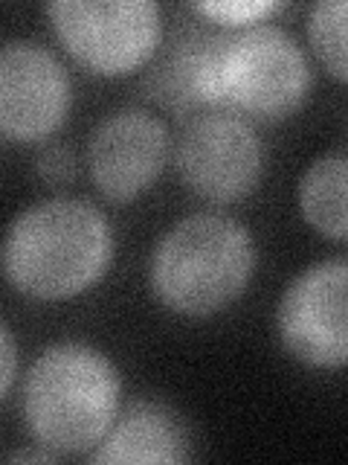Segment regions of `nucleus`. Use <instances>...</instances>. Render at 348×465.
Masks as SVG:
<instances>
[{"label":"nucleus","instance_id":"nucleus-1","mask_svg":"<svg viewBox=\"0 0 348 465\" xmlns=\"http://www.w3.org/2000/svg\"><path fill=\"white\" fill-rule=\"evenodd\" d=\"M311 87L308 55L279 24L198 38V108L229 111L246 123H282L308 102Z\"/></svg>","mask_w":348,"mask_h":465},{"label":"nucleus","instance_id":"nucleus-2","mask_svg":"<svg viewBox=\"0 0 348 465\" xmlns=\"http://www.w3.org/2000/svg\"><path fill=\"white\" fill-rule=\"evenodd\" d=\"M113 262V230L96 203L55 195L26 207L0 244V271L18 294L58 302L91 291Z\"/></svg>","mask_w":348,"mask_h":465},{"label":"nucleus","instance_id":"nucleus-3","mask_svg":"<svg viewBox=\"0 0 348 465\" xmlns=\"http://www.w3.org/2000/svg\"><path fill=\"white\" fill-rule=\"evenodd\" d=\"M256 273V242L241 222L221 213H192L160 236L149 285L163 309L212 317L244 297Z\"/></svg>","mask_w":348,"mask_h":465},{"label":"nucleus","instance_id":"nucleus-4","mask_svg":"<svg viewBox=\"0 0 348 465\" xmlns=\"http://www.w3.org/2000/svg\"><path fill=\"white\" fill-rule=\"evenodd\" d=\"M122 378L96 346L62 341L33 361L24 381V421L53 454H84L99 445L120 413Z\"/></svg>","mask_w":348,"mask_h":465},{"label":"nucleus","instance_id":"nucleus-5","mask_svg":"<svg viewBox=\"0 0 348 465\" xmlns=\"http://www.w3.org/2000/svg\"><path fill=\"white\" fill-rule=\"evenodd\" d=\"M47 18L76 64L105 79L149 64L163 33L151 0H55Z\"/></svg>","mask_w":348,"mask_h":465},{"label":"nucleus","instance_id":"nucleus-6","mask_svg":"<svg viewBox=\"0 0 348 465\" xmlns=\"http://www.w3.org/2000/svg\"><path fill=\"white\" fill-rule=\"evenodd\" d=\"M265 160L256 125L229 111L192 116L174 143V166L183 186L207 203H236L253 195Z\"/></svg>","mask_w":348,"mask_h":465},{"label":"nucleus","instance_id":"nucleus-7","mask_svg":"<svg viewBox=\"0 0 348 465\" xmlns=\"http://www.w3.org/2000/svg\"><path fill=\"white\" fill-rule=\"evenodd\" d=\"M279 341L311 370H343L348 358V265L325 259L285 288L276 312Z\"/></svg>","mask_w":348,"mask_h":465},{"label":"nucleus","instance_id":"nucleus-8","mask_svg":"<svg viewBox=\"0 0 348 465\" xmlns=\"http://www.w3.org/2000/svg\"><path fill=\"white\" fill-rule=\"evenodd\" d=\"M70 108V73L50 47L33 38L0 44V137L44 143L67 123Z\"/></svg>","mask_w":348,"mask_h":465},{"label":"nucleus","instance_id":"nucleus-9","mask_svg":"<svg viewBox=\"0 0 348 465\" xmlns=\"http://www.w3.org/2000/svg\"><path fill=\"white\" fill-rule=\"evenodd\" d=\"M171 154L166 123L145 108H122L102 120L87 140L93 186L113 203L145 195L163 174Z\"/></svg>","mask_w":348,"mask_h":465},{"label":"nucleus","instance_id":"nucleus-10","mask_svg":"<svg viewBox=\"0 0 348 465\" xmlns=\"http://www.w3.org/2000/svg\"><path fill=\"white\" fill-rule=\"evenodd\" d=\"M188 457L186 428L157 401H137L116 413L108 433L91 450L96 465H174Z\"/></svg>","mask_w":348,"mask_h":465},{"label":"nucleus","instance_id":"nucleus-11","mask_svg":"<svg viewBox=\"0 0 348 465\" xmlns=\"http://www.w3.org/2000/svg\"><path fill=\"white\" fill-rule=\"evenodd\" d=\"M345 186H348V160L345 152H331L316 157L299 178V213L319 236L331 242H345L348 236V210H345Z\"/></svg>","mask_w":348,"mask_h":465},{"label":"nucleus","instance_id":"nucleus-12","mask_svg":"<svg viewBox=\"0 0 348 465\" xmlns=\"http://www.w3.org/2000/svg\"><path fill=\"white\" fill-rule=\"evenodd\" d=\"M345 18L348 6L345 0H319L308 12V44L316 53L334 79H348V62H345Z\"/></svg>","mask_w":348,"mask_h":465},{"label":"nucleus","instance_id":"nucleus-13","mask_svg":"<svg viewBox=\"0 0 348 465\" xmlns=\"http://www.w3.org/2000/svg\"><path fill=\"white\" fill-rule=\"evenodd\" d=\"M282 4H267V0H221V4H195V12L209 18L224 29H244L267 21L273 12H279Z\"/></svg>","mask_w":348,"mask_h":465},{"label":"nucleus","instance_id":"nucleus-14","mask_svg":"<svg viewBox=\"0 0 348 465\" xmlns=\"http://www.w3.org/2000/svg\"><path fill=\"white\" fill-rule=\"evenodd\" d=\"M38 178L47 181L50 186H64L72 181V174H76V157H72L70 149L64 145H47L41 154H38Z\"/></svg>","mask_w":348,"mask_h":465},{"label":"nucleus","instance_id":"nucleus-15","mask_svg":"<svg viewBox=\"0 0 348 465\" xmlns=\"http://www.w3.org/2000/svg\"><path fill=\"white\" fill-rule=\"evenodd\" d=\"M14 375H18V346H14V338L6 323H0V401L12 390Z\"/></svg>","mask_w":348,"mask_h":465}]
</instances>
